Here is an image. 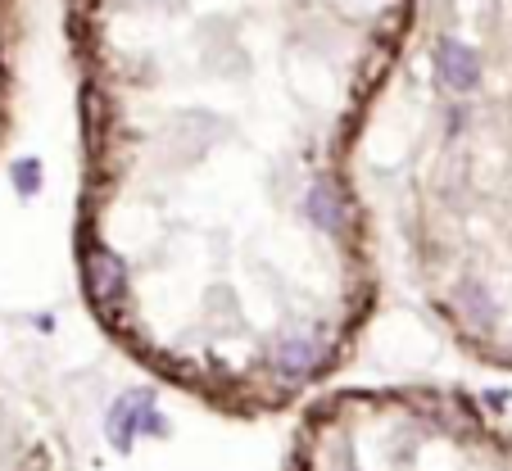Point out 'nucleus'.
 Returning a JSON list of instances; mask_svg holds the SVG:
<instances>
[{
    "label": "nucleus",
    "mask_w": 512,
    "mask_h": 471,
    "mask_svg": "<svg viewBox=\"0 0 512 471\" xmlns=\"http://www.w3.org/2000/svg\"><path fill=\"white\" fill-rule=\"evenodd\" d=\"M82 277H87V295L96 299L105 313H109V308H123L127 304V290H132V281H127V263L118 259L109 245H100V241L87 245Z\"/></svg>",
    "instance_id": "nucleus-1"
},
{
    "label": "nucleus",
    "mask_w": 512,
    "mask_h": 471,
    "mask_svg": "<svg viewBox=\"0 0 512 471\" xmlns=\"http://www.w3.org/2000/svg\"><path fill=\"white\" fill-rule=\"evenodd\" d=\"M435 77H440V87L454 91V96H467V91H476V82H481V59H476L472 46H463L458 37H445L435 41Z\"/></svg>",
    "instance_id": "nucleus-2"
},
{
    "label": "nucleus",
    "mask_w": 512,
    "mask_h": 471,
    "mask_svg": "<svg viewBox=\"0 0 512 471\" xmlns=\"http://www.w3.org/2000/svg\"><path fill=\"white\" fill-rule=\"evenodd\" d=\"M304 218L313 222L327 236H345L349 231V200L331 177H318V182L304 191Z\"/></svg>",
    "instance_id": "nucleus-3"
},
{
    "label": "nucleus",
    "mask_w": 512,
    "mask_h": 471,
    "mask_svg": "<svg viewBox=\"0 0 512 471\" xmlns=\"http://www.w3.org/2000/svg\"><path fill=\"white\" fill-rule=\"evenodd\" d=\"M14 182H19L23 195H32V191H37V182H41V168L32 164V159H23V164L14 168Z\"/></svg>",
    "instance_id": "nucleus-4"
}]
</instances>
